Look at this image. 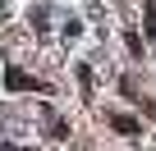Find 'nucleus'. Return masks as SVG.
<instances>
[{
	"label": "nucleus",
	"mask_w": 156,
	"mask_h": 151,
	"mask_svg": "<svg viewBox=\"0 0 156 151\" xmlns=\"http://www.w3.org/2000/svg\"><path fill=\"white\" fill-rule=\"evenodd\" d=\"M110 124H115V128H119V133H138V124H133V119H124V115H115V119H110Z\"/></svg>",
	"instance_id": "f257e3e1"
}]
</instances>
